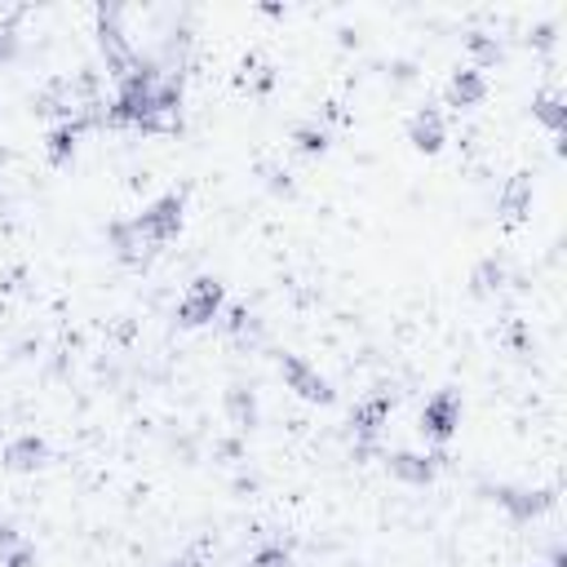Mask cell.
<instances>
[{
  "instance_id": "obj_1",
  "label": "cell",
  "mask_w": 567,
  "mask_h": 567,
  "mask_svg": "<svg viewBox=\"0 0 567 567\" xmlns=\"http://www.w3.org/2000/svg\"><path fill=\"white\" fill-rule=\"evenodd\" d=\"M129 222H133V231L147 239V248L160 253L164 244H173V239L182 235V222H186V195H182V191H164V195H156L147 208H138Z\"/></svg>"
},
{
  "instance_id": "obj_2",
  "label": "cell",
  "mask_w": 567,
  "mask_h": 567,
  "mask_svg": "<svg viewBox=\"0 0 567 567\" xmlns=\"http://www.w3.org/2000/svg\"><path fill=\"white\" fill-rule=\"evenodd\" d=\"M94 32H98V54H103V63H107V76H111V81L129 76L133 63H138V50H133V41H129V32H125V10H120V6H98Z\"/></svg>"
},
{
  "instance_id": "obj_3",
  "label": "cell",
  "mask_w": 567,
  "mask_h": 567,
  "mask_svg": "<svg viewBox=\"0 0 567 567\" xmlns=\"http://www.w3.org/2000/svg\"><path fill=\"white\" fill-rule=\"evenodd\" d=\"M483 496L505 510L510 523H536L554 510V488H523V483H483Z\"/></svg>"
},
{
  "instance_id": "obj_4",
  "label": "cell",
  "mask_w": 567,
  "mask_h": 567,
  "mask_svg": "<svg viewBox=\"0 0 567 567\" xmlns=\"http://www.w3.org/2000/svg\"><path fill=\"white\" fill-rule=\"evenodd\" d=\"M279 377H284V386H289L298 399H307V404L329 408V404L338 399L333 382H329L311 360H302V355H293V351H284V355H279Z\"/></svg>"
},
{
  "instance_id": "obj_5",
  "label": "cell",
  "mask_w": 567,
  "mask_h": 567,
  "mask_svg": "<svg viewBox=\"0 0 567 567\" xmlns=\"http://www.w3.org/2000/svg\"><path fill=\"white\" fill-rule=\"evenodd\" d=\"M222 307H226V289L213 275H200V279H191V289L178 298V324L182 329H204V324H213L222 315Z\"/></svg>"
},
{
  "instance_id": "obj_6",
  "label": "cell",
  "mask_w": 567,
  "mask_h": 567,
  "mask_svg": "<svg viewBox=\"0 0 567 567\" xmlns=\"http://www.w3.org/2000/svg\"><path fill=\"white\" fill-rule=\"evenodd\" d=\"M391 413H395V395H386V391H377V395H368V399H360L351 408V435H355V452L360 457H368L377 448L382 430L391 426Z\"/></svg>"
},
{
  "instance_id": "obj_7",
  "label": "cell",
  "mask_w": 567,
  "mask_h": 567,
  "mask_svg": "<svg viewBox=\"0 0 567 567\" xmlns=\"http://www.w3.org/2000/svg\"><path fill=\"white\" fill-rule=\"evenodd\" d=\"M461 413H466V404H461L457 391H435L426 399V408H421V435L430 443H448L457 435V426H461Z\"/></svg>"
},
{
  "instance_id": "obj_8",
  "label": "cell",
  "mask_w": 567,
  "mask_h": 567,
  "mask_svg": "<svg viewBox=\"0 0 567 567\" xmlns=\"http://www.w3.org/2000/svg\"><path fill=\"white\" fill-rule=\"evenodd\" d=\"M382 461H386V474H391V479H399V483H408V488H430V483H435V474H439V461H443V457L399 448V452H386Z\"/></svg>"
},
{
  "instance_id": "obj_9",
  "label": "cell",
  "mask_w": 567,
  "mask_h": 567,
  "mask_svg": "<svg viewBox=\"0 0 567 567\" xmlns=\"http://www.w3.org/2000/svg\"><path fill=\"white\" fill-rule=\"evenodd\" d=\"M408 142L421 151V156H439L443 142H448V120H443V107L439 103H426L408 116Z\"/></svg>"
},
{
  "instance_id": "obj_10",
  "label": "cell",
  "mask_w": 567,
  "mask_h": 567,
  "mask_svg": "<svg viewBox=\"0 0 567 567\" xmlns=\"http://www.w3.org/2000/svg\"><path fill=\"white\" fill-rule=\"evenodd\" d=\"M45 461H50V443L41 435H19V439H10L6 448H0V466H6L10 474H36Z\"/></svg>"
},
{
  "instance_id": "obj_11",
  "label": "cell",
  "mask_w": 567,
  "mask_h": 567,
  "mask_svg": "<svg viewBox=\"0 0 567 567\" xmlns=\"http://www.w3.org/2000/svg\"><path fill=\"white\" fill-rule=\"evenodd\" d=\"M483 98H488V72H479V67H457L452 81H448V89H443V103L457 107V111H470V107H479Z\"/></svg>"
},
{
  "instance_id": "obj_12",
  "label": "cell",
  "mask_w": 567,
  "mask_h": 567,
  "mask_svg": "<svg viewBox=\"0 0 567 567\" xmlns=\"http://www.w3.org/2000/svg\"><path fill=\"white\" fill-rule=\"evenodd\" d=\"M85 125H89V116H85V111H81V116H72V120L50 125V133H45V156H50V164H54V169L72 164V156H76V142H81Z\"/></svg>"
},
{
  "instance_id": "obj_13",
  "label": "cell",
  "mask_w": 567,
  "mask_h": 567,
  "mask_svg": "<svg viewBox=\"0 0 567 567\" xmlns=\"http://www.w3.org/2000/svg\"><path fill=\"white\" fill-rule=\"evenodd\" d=\"M107 244H111V253L125 261V266H147L156 253L147 248V239L133 231V222L129 217H120V222H111L107 226Z\"/></svg>"
},
{
  "instance_id": "obj_14",
  "label": "cell",
  "mask_w": 567,
  "mask_h": 567,
  "mask_svg": "<svg viewBox=\"0 0 567 567\" xmlns=\"http://www.w3.org/2000/svg\"><path fill=\"white\" fill-rule=\"evenodd\" d=\"M222 413H226L231 430L248 435V430L257 426V391H253V386H244V382H231V386H226V395H222Z\"/></svg>"
},
{
  "instance_id": "obj_15",
  "label": "cell",
  "mask_w": 567,
  "mask_h": 567,
  "mask_svg": "<svg viewBox=\"0 0 567 567\" xmlns=\"http://www.w3.org/2000/svg\"><path fill=\"white\" fill-rule=\"evenodd\" d=\"M532 195H536L532 173H514V178L501 186V195H496V213H501L505 222H523V217L532 213Z\"/></svg>"
},
{
  "instance_id": "obj_16",
  "label": "cell",
  "mask_w": 567,
  "mask_h": 567,
  "mask_svg": "<svg viewBox=\"0 0 567 567\" xmlns=\"http://www.w3.org/2000/svg\"><path fill=\"white\" fill-rule=\"evenodd\" d=\"M510 284V266L501 257H483L474 270H470V293L474 298H496Z\"/></svg>"
},
{
  "instance_id": "obj_17",
  "label": "cell",
  "mask_w": 567,
  "mask_h": 567,
  "mask_svg": "<svg viewBox=\"0 0 567 567\" xmlns=\"http://www.w3.org/2000/svg\"><path fill=\"white\" fill-rule=\"evenodd\" d=\"M532 120H536V125H545V129L558 138V133H563V125H567L563 94H558V89H541V94L532 98Z\"/></svg>"
},
{
  "instance_id": "obj_18",
  "label": "cell",
  "mask_w": 567,
  "mask_h": 567,
  "mask_svg": "<svg viewBox=\"0 0 567 567\" xmlns=\"http://www.w3.org/2000/svg\"><path fill=\"white\" fill-rule=\"evenodd\" d=\"M466 50L474 54L470 67H479V72H488V67H496V63L505 58V45H501L492 32H470V36H466Z\"/></svg>"
},
{
  "instance_id": "obj_19",
  "label": "cell",
  "mask_w": 567,
  "mask_h": 567,
  "mask_svg": "<svg viewBox=\"0 0 567 567\" xmlns=\"http://www.w3.org/2000/svg\"><path fill=\"white\" fill-rule=\"evenodd\" d=\"M293 147H298L302 156H324V151H329V129H324L320 120H307V125L293 129Z\"/></svg>"
},
{
  "instance_id": "obj_20",
  "label": "cell",
  "mask_w": 567,
  "mask_h": 567,
  "mask_svg": "<svg viewBox=\"0 0 567 567\" xmlns=\"http://www.w3.org/2000/svg\"><path fill=\"white\" fill-rule=\"evenodd\" d=\"M23 54V36H19V10L14 14H0V67L14 63Z\"/></svg>"
},
{
  "instance_id": "obj_21",
  "label": "cell",
  "mask_w": 567,
  "mask_h": 567,
  "mask_svg": "<svg viewBox=\"0 0 567 567\" xmlns=\"http://www.w3.org/2000/svg\"><path fill=\"white\" fill-rule=\"evenodd\" d=\"M248 567H293V554L284 545H261V549H253Z\"/></svg>"
},
{
  "instance_id": "obj_22",
  "label": "cell",
  "mask_w": 567,
  "mask_h": 567,
  "mask_svg": "<svg viewBox=\"0 0 567 567\" xmlns=\"http://www.w3.org/2000/svg\"><path fill=\"white\" fill-rule=\"evenodd\" d=\"M261 173H266V191H270V195H293V191H298L289 169H279V164H261Z\"/></svg>"
},
{
  "instance_id": "obj_23",
  "label": "cell",
  "mask_w": 567,
  "mask_h": 567,
  "mask_svg": "<svg viewBox=\"0 0 567 567\" xmlns=\"http://www.w3.org/2000/svg\"><path fill=\"white\" fill-rule=\"evenodd\" d=\"M226 329H231L235 338H248V333H257V315H253L248 307H231V311H226Z\"/></svg>"
},
{
  "instance_id": "obj_24",
  "label": "cell",
  "mask_w": 567,
  "mask_h": 567,
  "mask_svg": "<svg viewBox=\"0 0 567 567\" xmlns=\"http://www.w3.org/2000/svg\"><path fill=\"white\" fill-rule=\"evenodd\" d=\"M23 541H28V536H23V532H19L10 518H0V563H6V558H10V554L23 545Z\"/></svg>"
},
{
  "instance_id": "obj_25",
  "label": "cell",
  "mask_w": 567,
  "mask_h": 567,
  "mask_svg": "<svg viewBox=\"0 0 567 567\" xmlns=\"http://www.w3.org/2000/svg\"><path fill=\"white\" fill-rule=\"evenodd\" d=\"M0 567H41V554H36V545L32 541H23L6 563H0Z\"/></svg>"
},
{
  "instance_id": "obj_26",
  "label": "cell",
  "mask_w": 567,
  "mask_h": 567,
  "mask_svg": "<svg viewBox=\"0 0 567 567\" xmlns=\"http://www.w3.org/2000/svg\"><path fill=\"white\" fill-rule=\"evenodd\" d=\"M527 41H532V50H554V41H558V28H554V23H536Z\"/></svg>"
},
{
  "instance_id": "obj_27",
  "label": "cell",
  "mask_w": 567,
  "mask_h": 567,
  "mask_svg": "<svg viewBox=\"0 0 567 567\" xmlns=\"http://www.w3.org/2000/svg\"><path fill=\"white\" fill-rule=\"evenodd\" d=\"M169 567H204V549H186V554H178Z\"/></svg>"
},
{
  "instance_id": "obj_28",
  "label": "cell",
  "mask_w": 567,
  "mask_h": 567,
  "mask_svg": "<svg viewBox=\"0 0 567 567\" xmlns=\"http://www.w3.org/2000/svg\"><path fill=\"white\" fill-rule=\"evenodd\" d=\"M0 164H6V156H0Z\"/></svg>"
}]
</instances>
